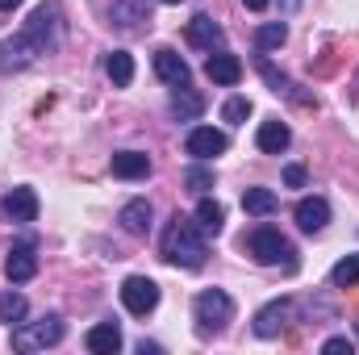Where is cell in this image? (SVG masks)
<instances>
[{"mask_svg":"<svg viewBox=\"0 0 359 355\" xmlns=\"http://www.w3.org/2000/svg\"><path fill=\"white\" fill-rule=\"evenodd\" d=\"M243 247L259 260V264H284L288 272H297V251H292V243L276 230V226H255L247 239H243Z\"/></svg>","mask_w":359,"mask_h":355,"instance_id":"3","label":"cell"},{"mask_svg":"<svg viewBox=\"0 0 359 355\" xmlns=\"http://www.w3.org/2000/svg\"><path fill=\"white\" fill-rule=\"evenodd\" d=\"M84 347H88L92 355L121 351V330H117V322H96L88 335H84Z\"/></svg>","mask_w":359,"mask_h":355,"instance_id":"18","label":"cell"},{"mask_svg":"<svg viewBox=\"0 0 359 355\" xmlns=\"http://www.w3.org/2000/svg\"><path fill=\"white\" fill-rule=\"evenodd\" d=\"M163 4H184V0H163Z\"/></svg>","mask_w":359,"mask_h":355,"instance_id":"34","label":"cell"},{"mask_svg":"<svg viewBox=\"0 0 359 355\" xmlns=\"http://www.w3.org/2000/svg\"><path fill=\"white\" fill-rule=\"evenodd\" d=\"M251 117V100L247 96H230L226 105H222V121H230V126H243Z\"/></svg>","mask_w":359,"mask_h":355,"instance_id":"28","label":"cell"},{"mask_svg":"<svg viewBox=\"0 0 359 355\" xmlns=\"http://www.w3.org/2000/svg\"><path fill=\"white\" fill-rule=\"evenodd\" d=\"M297 226L305 230V234H322L326 230V222H330V205H326V196H305V201H297Z\"/></svg>","mask_w":359,"mask_h":355,"instance_id":"13","label":"cell"},{"mask_svg":"<svg viewBox=\"0 0 359 355\" xmlns=\"http://www.w3.org/2000/svg\"><path fill=\"white\" fill-rule=\"evenodd\" d=\"M67 326L59 314H42L38 322H17L13 326V351H46L55 343H63Z\"/></svg>","mask_w":359,"mask_h":355,"instance_id":"2","label":"cell"},{"mask_svg":"<svg viewBox=\"0 0 359 355\" xmlns=\"http://www.w3.org/2000/svg\"><path fill=\"white\" fill-rule=\"evenodd\" d=\"M184 184H188L192 192H201V196H205V192L213 188V172H209V168H201V159H196V163L184 172Z\"/></svg>","mask_w":359,"mask_h":355,"instance_id":"29","label":"cell"},{"mask_svg":"<svg viewBox=\"0 0 359 355\" xmlns=\"http://www.w3.org/2000/svg\"><path fill=\"white\" fill-rule=\"evenodd\" d=\"M104 76L113 80V88H130V84H134V55H130V51H109Z\"/></svg>","mask_w":359,"mask_h":355,"instance_id":"21","label":"cell"},{"mask_svg":"<svg viewBox=\"0 0 359 355\" xmlns=\"http://www.w3.org/2000/svg\"><path fill=\"white\" fill-rule=\"evenodd\" d=\"M155 76H159L168 88H188V80H192L188 63L180 59L172 46H159V51H155Z\"/></svg>","mask_w":359,"mask_h":355,"instance_id":"11","label":"cell"},{"mask_svg":"<svg viewBox=\"0 0 359 355\" xmlns=\"http://www.w3.org/2000/svg\"><path fill=\"white\" fill-rule=\"evenodd\" d=\"M168 113H172L176 121H196V117L205 113V100H201L196 92H188V88H176L172 100H168Z\"/></svg>","mask_w":359,"mask_h":355,"instance_id":"22","label":"cell"},{"mask_svg":"<svg viewBox=\"0 0 359 355\" xmlns=\"http://www.w3.org/2000/svg\"><path fill=\"white\" fill-rule=\"evenodd\" d=\"M305 168H301V163H288V168H284V184H288V188H305Z\"/></svg>","mask_w":359,"mask_h":355,"instance_id":"30","label":"cell"},{"mask_svg":"<svg viewBox=\"0 0 359 355\" xmlns=\"http://www.w3.org/2000/svg\"><path fill=\"white\" fill-rule=\"evenodd\" d=\"M17 4H21V0H0V8H17Z\"/></svg>","mask_w":359,"mask_h":355,"instance_id":"33","label":"cell"},{"mask_svg":"<svg viewBox=\"0 0 359 355\" xmlns=\"http://www.w3.org/2000/svg\"><path fill=\"white\" fill-rule=\"evenodd\" d=\"M38 55H46L42 51V42L29 34V29H21V34H13V38H4L0 42V76H13V72H25Z\"/></svg>","mask_w":359,"mask_h":355,"instance_id":"5","label":"cell"},{"mask_svg":"<svg viewBox=\"0 0 359 355\" xmlns=\"http://www.w3.org/2000/svg\"><path fill=\"white\" fill-rule=\"evenodd\" d=\"M292 322V301L280 297V301H268L259 314H255V335L259 339H280V330Z\"/></svg>","mask_w":359,"mask_h":355,"instance_id":"9","label":"cell"},{"mask_svg":"<svg viewBox=\"0 0 359 355\" xmlns=\"http://www.w3.org/2000/svg\"><path fill=\"white\" fill-rule=\"evenodd\" d=\"M192 318H196V330H201V335H222V330L230 326V318H234V301H230V293H222V288H205V293L192 301Z\"/></svg>","mask_w":359,"mask_h":355,"instance_id":"4","label":"cell"},{"mask_svg":"<svg viewBox=\"0 0 359 355\" xmlns=\"http://www.w3.org/2000/svg\"><path fill=\"white\" fill-rule=\"evenodd\" d=\"M0 209H4L8 222H34L38 217V192L34 188H13V192H4Z\"/></svg>","mask_w":359,"mask_h":355,"instance_id":"15","label":"cell"},{"mask_svg":"<svg viewBox=\"0 0 359 355\" xmlns=\"http://www.w3.org/2000/svg\"><path fill=\"white\" fill-rule=\"evenodd\" d=\"M159 251H163V260H168V264L196 272V267H205V255H209V247H205V230L196 226V217L176 213V217L168 222V230H163Z\"/></svg>","mask_w":359,"mask_h":355,"instance_id":"1","label":"cell"},{"mask_svg":"<svg viewBox=\"0 0 359 355\" xmlns=\"http://www.w3.org/2000/svg\"><path fill=\"white\" fill-rule=\"evenodd\" d=\"M284 38H288V25H284V21H268V25L255 29V46H259V51H276V46H284Z\"/></svg>","mask_w":359,"mask_h":355,"instance_id":"27","label":"cell"},{"mask_svg":"<svg viewBox=\"0 0 359 355\" xmlns=\"http://www.w3.org/2000/svg\"><path fill=\"white\" fill-rule=\"evenodd\" d=\"M109 168H113L117 180H147L151 176V159H147L142 151H117Z\"/></svg>","mask_w":359,"mask_h":355,"instance_id":"19","label":"cell"},{"mask_svg":"<svg viewBox=\"0 0 359 355\" xmlns=\"http://www.w3.org/2000/svg\"><path fill=\"white\" fill-rule=\"evenodd\" d=\"M205 76H209L213 84H222V88H234V84L243 80V59L230 55V51H217V55L205 59Z\"/></svg>","mask_w":359,"mask_h":355,"instance_id":"12","label":"cell"},{"mask_svg":"<svg viewBox=\"0 0 359 355\" xmlns=\"http://www.w3.org/2000/svg\"><path fill=\"white\" fill-rule=\"evenodd\" d=\"M243 209H247L251 217H268V213L280 209V196H276L271 188H247V192H243Z\"/></svg>","mask_w":359,"mask_h":355,"instance_id":"24","label":"cell"},{"mask_svg":"<svg viewBox=\"0 0 359 355\" xmlns=\"http://www.w3.org/2000/svg\"><path fill=\"white\" fill-rule=\"evenodd\" d=\"M184 151L192 155V159H217V155H226L230 151V134L226 130H213V126H196L188 138H184Z\"/></svg>","mask_w":359,"mask_h":355,"instance_id":"8","label":"cell"},{"mask_svg":"<svg viewBox=\"0 0 359 355\" xmlns=\"http://www.w3.org/2000/svg\"><path fill=\"white\" fill-rule=\"evenodd\" d=\"M151 217H155V209H151V201H126L121 205V213H117V222H121V230L126 234H151Z\"/></svg>","mask_w":359,"mask_h":355,"instance_id":"17","label":"cell"},{"mask_svg":"<svg viewBox=\"0 0 359 355\" xmlns=\"http://www.w3.org/2000/svg\"><path fill=\"white\" fill-rule=\"evenodd\" d=\"M4 276H8L13 284H25V280H34V276H38L34 243H17V247L8 251V260H4Z\"/></svg>","mask_w":359,"mask_h":355,"instance_id":"14","label":"cell"},{"mask_svg":"<svg viewBox=\"0 0 359 355\" xmlns=\"http://www.w3.org/2000/svg\"><path fill=\"white\" fill-rule=\"evenodd\" d=\"M121 305L134 314V318H147L155 305H159V284L151 276H130L121 284Z\"/></svg>","mask_w":359,"mask_h":355,"instance_id":"7","label":"cell"},{"mask_svg":"<svg viewBox=\"0 0 359 355\" xmlns=\"http://www.w3.org/2000/svg\"><path fill=\"white\" fill-rule=\"evenodd\" d=\"M255 67H259V76L268 80V88L276 92V96H284V100H292V105H301V109H318V96H313V92H301V84H292L284 72H276V67H271V59L264 55V51H259Z\"/></svg>","mask_w":359,"mask_h":355,"instance_id":"6","label":"cell"},{"mask_svg":"<svg viewBox=\"0 0 359 355\" xmlns=\"http://www.w3.org/2000/svg\"><path fill=\"white\" fill-rule=\"evenodd\" d=\"M196 226H201L205 234H222V226H226V209H222V201L201 196V201H196Z\"/></svg>","mask_w":359,"mask_h":355,"instance_id":"23","label":"cell"},{"mask_svg":"<svg viewBox=\"0 0 359 355\" xmlns=\"http://www.w3.org/2000/svg\"><path fill=\"white\" fill-rule=\"evenodd\" d=\"M243 4H247L251 13H264V8H268V0H243Z\"/></svg>","mask_w":359,"mask_h":355,"instance_id":"32","label":"cell"},{"mask_svg":"<svg viewBox=\"0 0 359 355\" xmlns=\"http://www.w3.org/2000/svg\"><path fill=\"white\" fill-rule=\"evenodd\" d=\"M288 142H292V130H288L284 121H264L259 134H255V147H259L264 155H280V151H288Z\"/></svg>","mask_w":359,"mask_h":355,"instance_id":"20","label":"cell"},{"mask_svg":"<svg viewBox=\"0 0 359 355\" xmlns=\"http://www.w3.org/2000/svg\"><path fill=\"white\" fill-rule=\"evenodd\" d=\"M330 284L334 288H355L359 284V255H347V260H339V264L330 267Z\"/></svg>","mask_w":359,"mask_h":355,"instance_id":"26","label":"cell"},{"mask_svg":"<svg viewBox=\"0 0 359 355\" xmlns=\"http://www.w3.org/2000/svg\"><path fill=\"white\" fill-rule=\"evenodd\" d=\"M222 38H226V34H222V25H217L209 13H196V17L188 21V42H192L196 51H209V55H213V46H222Z\"/></svg>","mask_w":359,"mask_h":355,"instance_id":"16","label":"cell"},{"mask_svg":"<svg viewBox=\"0 0 359 355\" xmlns=\"http://www.w3.org/2000/svg\"><path fill=\"white\" fill-rule=\"evenodd\" d=\"M322 351H326V355H343V351L351 355V351H355V343H351V339H326V343H322Z\"/></svg>","mask_w":359,"mask_h":355,"instance_id":"31","label":"cell"},{"mask_svg":"<svg viewBox=\"0 0 359 355\" xmlns=\"http://www.w3.org/2000/svg\"><path fill=\"white\" fill-rule=\"evenodd\" d=\"M25 314H29V301L21 297V293H0V322L4 326H17V322H25Z\"/></svg>","mask_w":359,"mask_h":355,"instance_id":"25","label":"cell"},{"mask_svg":"<svg viewBox=\"0 0 359 355\" xmlns=\"http://www.w3.org/2000/svg\"><path fill=\"white\" fill-rule=\"evenodd\" d=\"M113 25L126 34H138L151 25V0H113Z\"/></svg>","mask_w":359,"mask_h":355,"instance_id":"10","label":"cell"}]
</instances>
